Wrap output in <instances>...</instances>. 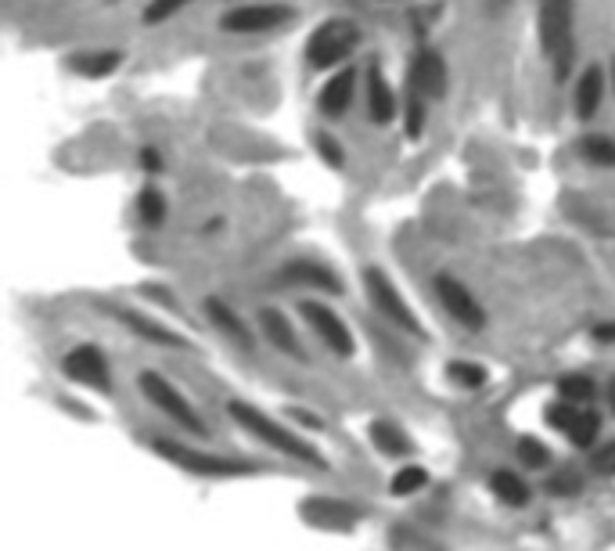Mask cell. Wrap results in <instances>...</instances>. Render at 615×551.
I'll return each instance as SVG.
<instances>
[{"mask_svg": "<svg viewBox=\"0 0 615 551\" xmlns=\"http://www.w3.org/2000/svg\"><path fill=\"white\" fill-rule=\"evenodd\" d=\"M558 393H562V400H572V404H587L594 397V382L587 375H565L558 382Z\"/></svg>", "mask_w": 615, "mask_h": 551, "instance_id": "cell-29", "label": "cell"}, {"mask_svg": "<svg viewBox=\"0 0 615 551\" xmlns=\"http://www.w3.org/2000/svg\"><path fill=\"white\" fill-rule=\"evenodd\" d=\"M259 332L267 335L281 353H288L292 361L306 364V346L299 343V335H295V328L288 325V317L281 314V310H274V307L259 310Z\"/></svg>", "mask_w": 615, "mask_h": 551, "instance_id": "cell-14", "label": "cell"}, {"mask_svg": "<svg viewBox=\"0 0 615 551\" xmlns=\"http://www.w3.org/2000/svg\"><path fill=\"white\" fill-rule=\"evenodd\" d=\"M292 19L295 8H288V4H245V8L227 11L220 26L227 33H270V29L285 26Z\"/></svg>", "mask_w": 615, "mask_h": 551, "instance_id": "cell-9", "label": "cell"}, {"mask_svg": "<svg viewBox=\"0 0 615 551\" xmlns=\"http://www.w3.org/2000/svg\"><path fill=\"white\" fill-rule=\"evenodd\" d=\"M410 76L425 87V94L432 101L443 98L446 94V62L439 51H432V47H425L418 58H414V65H410Z\"/></svg>", "mask_w": 615, "mask_h": 551, "instance_id": "cell-16", "label": "cell"}, {"mask_svg": "<svg viewBox=\"0 0 615 551\" xmlns=\"http://www.w3.org/2000/svg\"><path fill=\"white\" fill-rule=\"evenodd\" d=\"M188 4L191 0H152L148 11H144V22H148V26H162V22H170L173 15H180Z\"/></svg>", "mask_w": 615, "mask_h": 551, "instance_id": "cell-31", "label": "cell"}, {"mask_svg": "<svg viewBox=\"0 0 615 551\" xmlns=\"http://www.w3.org/2000/svg\"><path fill=\"white\" fill-rule=\"evenodd\" d=\"M155 454H162L166 461L180 465L191 476H209V479H223V476H252L256 465L249 461H234V458H220V454H205L195 447H184V443H170V440H152Z\"/></svg>", "mask_w": 615, "mask_h": 551, "instance_id": "cell-4", "label": "cell"}, {"mask_svg": "<svg viewBox=\"0 0 615 551\" xmlns=\"http://www.w3.org/2000/svg\"><path fill=\"white\" fill-rule=\"evenodd\" d=\"M360 47V26L353 19H328L310 33L306 58L313 69H335Z\"/></svg>", "mask_w": 615, "mask_h": 551, "instance_id": "cell-3", "label": "cell"}, {"mask_svg": "<svg viewBox=\"0 0 615 551\" xmlns=\"http://www.w3.org/2000/svg\"><path fill=\"white\" fill-rule=\"evenodd\" d=\"M580 155H583V163H590V166H615V141L601 134L583 137Z\"/></svg>", "mask_w": 615, "mask_h": 551, "instance_id": "cell-25", "label": "cell"}, {"mask_svg": "<svg viewBox=\"0 0 615 551\" xmlns=\"http://www.w3.org/2000/svg\"><path fill=\"white\" fill-rule=\"evenodd\" d=\"M446 379L461 389H482L490 375H486V368H479V364H472V361H454L446 368Z\"/></svg>", "mask_w": 615, "mask_h": 551, "instance_id": "cell-26", "label": "cell"}, {"mask_svg": "<svg viewBox=\"0 0 615 551\" xmlns=\"http://www.w3.org/2000/svg\"><path fill=\"white\" fill-rule=\"evenodd\" d=\"M436 299L443 303V310L454 317L457 325L468 328V332H479L486 325V314H482V303L464 289L461 281L450 278V274H439L436 278Z\"/></svg>", "mask_w": 615, "mask_h": 551, "instance_id": "cell-10", "label": "cell"}, {"mask_svg": "<svg viewBox=\"0 0 615 551\" xmlns=\"http://www.w3.org/2000/svg\"><path fill=\"white\" fill-rule=\"evenodd\" d=\"M400 112V101H396V91L393 83L385 80V73L378 65L367 69V116L375 119L378 127H389Z\"/></svg>", "mask_w": 615, "mask_h": 551, "instance_id": "cell-13", "label": "cell"}, {"mask_svg": "<svg viewBox=\"0 0 615 551\" xmlns=\"http://www.w3.org/2000/svg\"><path fill=\"white\" fill-rule=\"evenodd\" d=\"M594 469L605 472V476H615V440L605 443V447L594 454Z\"/></svg>", "mask_w": 615, "mask_h": 551, "instance_id": "cell-34", "label": "cell"}, {"mask_svg": "<svg viewBox=\"0 0 615 551\" xmlns=\"http://www.w3.org/2000/svg\"><path fill=\"white\" fill-rule=\"evenodd\" d=\"M62 368H65V375H69L72 382H80V386H87V389H98V393H108V389H112L108 357L94 343L72 346V350L65 353Z\"/></svg>", "mask_w": 615, "mask_h": 551, "instance_id": "cell-8", "label": "cell"}, {"mask_svg": "<svg viewBox=\"0 0 615 551\" xmlns=\"http://www.w3.org/2000/svg\"><path fill=\"white\" fill-rule=\"evenodd\" d=\"M313 148H317V155H321L331 170H342V166H346V152H342V145L331 134H324V130L313 134Z\"/></svg>", "mask_w": 615, "mask_h": 551, "instance_id": "cell-30", "label": "cell"}, {"mask_svg": "<svg viewBox=\"0 0 615 551\" xmlns=\"http://www.w3.org/2000/svg\"><path fill=\"white\" fill-rule=\"evenodd\" d=\"M598 433H601V418L594 415V411H580V418H576L569 429V440L576 443V447H594V443H598Z\"/></svg>", "mask_w": 615, "mask_h": 551, "instance_id": "cell-27", "label": "cell"}, {"mask_svg": "<svg viewBox=\"0 0 615 551\" xmlns=\"http://www.w3.org/2000/svg\"><path fill=\"white\" fill-rule=\"evenodd\" d=\"M576 418H580V404H572V400H558V404L547 407V422L554 429H562V433H569Z\"/></svg>", "mask_w": 615, "mask_h": 551, "instance_id": "cell-32", "label": "cell"}, {"mask_svg": "<svg viewBox=\"0 0 615 551\" xmlns=\"http://www.w3.org/2000/svg\"><path fill=\"white\" fill-rule=\"evenodd\" d=\"M518 458L533 465V469H540V465H547V447L540 440H533V436H526V440L518 443Z\"/></svg>", "mask_w": 615, "mask_h": 551, "instance_id": "cell-33", "label": "cell"}, {"mask_svg": "<svg viewBox=\"0 0 615 551\" xmlns=\"http://www.w3.org/2000/svg\"><path fill=\"white\" fill-rule=\"evenodd\" d=\"M137 159H141V170H148V173H159L162 170V155L155 152V148H141V155H137Z\"/></svg>", "mask_w": 615, "mask_h": 551, "instance_id": "cell-35", "label": "cell"}, {"mask_svg": "<svg viewBox=\"0 0 615 551\" xmlns=\"http://www.w3.org/2000/svg\"><path fill=\"white\" fill-rule=\"evenodd\" d=\"M371 440H375V447H382L385 454H393V458L410 451V436L403 433L400 425L389 422V418H378V422L371 425Z\"/></svg>", "mask_w": 615, "mask_h": 551, "instance_id": "cell-22", "label": "cell"}, {"mask_svg": "<svg viewBox=\"0 0 615 551\" xmlns=\"http://www.w3.org/2000/svg\"><path fill=\"white\" fill-rule=\"evenodd\" d=\"M364 289H367V299L375 303L378 314L389 317L400 332L414 335V339H425V328H421L418 314H414V310L407 307V299L396 292V285L389 281V274L378 271V267H367L364 271Z\"/></svg>", "mask_w": 615, "mask_h": 551, "instance_id": "cell-6", "label": "cell"}, {"mask_svg": "<svg viewBox=\"0 0 615 551\" xmlns=\"http://www.w3.org/2000/svg\"><path fill=\"white\" fill-rule=\"evenodd\" d=\"M576 0H540V44L554 69V80H569L576 58Z\"/></svg>", "mask_w": 615, "mask_h": 551, "instance_id": "cell-1", "label": "cell"}, {"mask_svg": "<svg viewBox=\"0 0 615 551\" xmlns=\"http://www.w3.org/2000/svg\"><path fill=\"white\" fill-rule=\"evenodd\" d=\"M123 325L130 328L134 335H141V339H148V343H155V346H166V350H184V339H180L177 332H170V328H162L159 321H152V317H144V314H137V310H123Z\"/></svg>", "mask_w": 615, "mask_h": 551, "instance_id": "cell-19", "label": "cell"}, {"mask_svg": "<svg viewBox=\"0 0 615 551\" xmlns=\"http://www.w3.org/2000/svg\"><path fill=\"white\" fill-rule=\"evenodd\" d=\"M227 415H231L245 433H252L256 440L274 447V451L288 454V458H295V461H303V465H317V469H324V458L317 454V447H310L303 436H295L292 429H285L277 418L263 415L259 407L245 404V400H231V404H227Z\"/></svg>", "mask_w": 615, "mask_h": 551, "instance_id": "cell-2", "label": "cell"}, {"mask_svg": "<svg viewBox=\"0 0 615 551\" xmlns=\"http://www.w3.org/2000/svg\"><path fill=\"white\" fill-rule=\"evenodd\" d=\"M137 217H141V224L159 227L166 220V195L159 188H152V184L141 188V195H137Z\"/></svg>", "mask_w": 615, "mask_h": 551, "instance_id": "cell-24", "label": "cell"}, {"mask_svg": "<svg viewBox=\"0 0 615 551\" xmlns=\"http://www.w3.org/2000/svg\"><path fill=\"white\" fill-rule=\"evenodd\" d=\"M123 65V51H87V55H72L69 69L83 80H105Z\"/></svg>", "mask_w": 615, "mask_h": 551, "instance_id": "cell-18", "label": "cell"}, {"mask_svg": "<svg viewBox=\"0 0 615 551\" xmlns=\"http://www.w3.org/2000/svg\"><path fill=\"white\" fill-rule=\"evenodd\" d=\"M425 483H428V472L421 469V465H407V469H400L393 476V494L410 497V494H418V490H425Z\"/></svg>", "mask_w": 615, "mask_h": 551, "instance_id": "cell-28", "label": "cell"}, {"mask_svg": "<svg viewBox=\"0 0 615 551\" xmlns=\"http://www.w3.org/2000/svg\"><path fill=\"white\" fill-rule=\"evenodd\" d=\"M428 94L414 76H407V91H403V127H407L410 137H421L425 130V112H428Z\"/></svg>", "mask_w": 615, "mask_h": 551, "instance_id": "cell-20", "label": "cell"}, {"mask_svg": "<svg viewBox=\"0 0 615 551\" xmlns=\"http://www.w3.org/2000/svg\"><path fill=\"white\" fill-rule=\"evenodd\" d=\"M608 80H612V91H615V58H612V69H608Z\"/></svg>", "mask_w": 615, "mask_h": 551, "instance_id": "cell-38", "label": "cell"}, {"mask_svg": "<svg viewBox=\"0 0 615 551\" xmlns=\"http://www.w3.org/2000/svg\"><path fill=\"white\" fill-rule=\"evenodd\" d=\"M299 310H303V317L310 321V328L317 332V339H321L324 346H328L331 353H339V357H353L357 353V343H353V332H349V325L342 321L335 310L328 307V303H317V299H303L299 303Z\"/></svg>", "mask_w": 615, "mask_h": 551, "instance_id": "cell-7", "label": "cell"}, {"mask_svg": "<svg viewBox=\"0 0 615 551\" xmlns=\"http://www.w3.org/2000/svg\"><path fill=\"white\" fill-rule=\"evenodd\" d=\"M594 339H598V343H615V321L594 328Z\"/></svg>", "mask_w": 615, "mask_h": 551, "instance_id": "cell-36", "label": "cell"}, {"mask_svg": "<svg viewBox=\"0 0 615 551\" xmlns=\"http://www.w3.org/2000/svg\"><path fill=\"white\" fill-rule=\"evenodd\" d=\"M205 314H209V321H213V325L220 328V332L227 335L231 343H238L241 350H249V346H252V332L245 328V321H241V317L234 314L227 303H223V299H216V296L205 299Z\"/></svg>", "mask_w": 615, "mask_h": 551, "instance_id": "cell-17", "label": "cell"}, {"mask_svg": "<svg viewBox=\"0 0 615 551\" xmlns=\"http://www.w3.org/2000/svg\"><path fill=\"white\" fill-rule=\"evenodd\" d=\"M292 418H299V422H303V425H310V429H321V418L306 415V411H292Z\"/></svg>", "mask_w": 615, "mask_h": 551, "instance_id": "cell-37", "label": "cell"}, {"mask_svg": "<svg viewBox=\"0 0 615 551\" xmlns=\"http://www.w3.org/2000/svg\"><path fill=\"white\" fill-rule=\"evenodd\" d=\"M605 87H608V76L601 65H587L576 80V91H572V112L580 119H594L598 109L605 105Z\"/></svg>", "mask_w": 615, "mask_h": 551, "instance_id": "cell-12", "label": "cell"}, {"mask_svg": "<svg viewBox=\"0 0 615 551\" xmlns=\"http://www.w3.org/2000/svg\"><path fill=\"white\" fill-rule=\"evenodd\" d=\"M490 487H493V494L504 501V505H515V508H522L529 501V487H526V479L522 476H515V472H493V479H490Z\"/></svg>", "mask_w": 615, "mask_h": 551, "instance_id": "cell-23", "label": "cell"}, {"mask_svg": "<svg viewBox=\"0 0 615 551\" xmlns=\"http://www.w3.org/2000/svg\"><path fill=\"white\" fill-rule=\"evenodd\" d=\"M281 274H285V281H292V285H310V289H317V292H342L339 274L331 271L328 263L292 260Z\"/></svg>", "mask_w": 615, "mask_h": 551, "instance_id": "cell-15", "label": "cell"}, {"mask_svg": "<svg viewBox=\"0 0 615 551\" xmlns=\"http://www.w3.org/2000/svg\"><path fill=\"white\" fill-rule=\"evenodd\" d=\"M353 98H357V69L346 65V69H339V73L321 87V94H317V109H321V116L339 119L353 109Z\"/></svg>", "mask_w": 615, "mask_h": 551, "instance_id": "cell-11", "label": "cell"}, {"mask_svg": "<svg viewBox=\"0 0 615 551\" xmlns=\"http://www.w3.org/2000/svg\"><path fill=\"white\" fill-rule=\"evenodd\" d=\"M306 519L317 523V526L335 530V526H349L357 515L349 512L346 505H339V501H306Z\"/></svg>", "mask_w": 615, "mask_h": 551, "instance_id": "cell-21", "label": "cell"}, {"mask_svg": "<svg viewBox=\"0 0 615 551\" xmlns=\"http://www.w3.org/2000/svg\"><path fill=\"white\" fill-rule=\"evenodd\" d=\"M137 386H141L144 397L152 400L162 415H170L180 429H188V433H195V436H209V429H205V422L195 415V407L188 404V397H184L166 375H159V371H141V375H137Z\"/></svg>", "mask_w": 615, "mask_h": 551, "instance_id": "cell-5", "label": "cell"}]
</instances>
